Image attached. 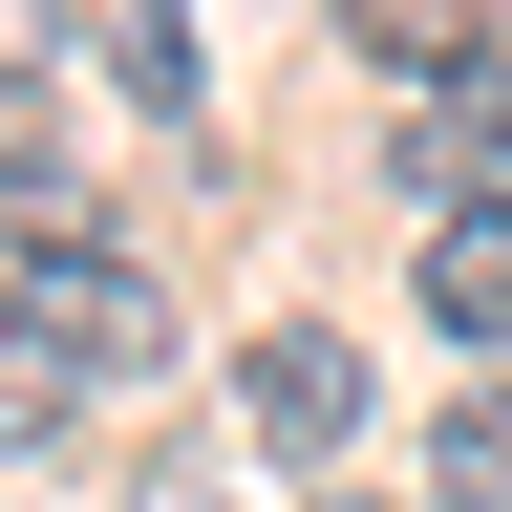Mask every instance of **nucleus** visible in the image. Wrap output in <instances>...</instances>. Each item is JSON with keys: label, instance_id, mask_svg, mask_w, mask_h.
Wrapping results in <instances>:
<instances>
[{"label": "nucleus", "instance_id": "obj_1", "mask_svg": "<svg viewBox=\"0 0 512 512\" xmlns=\"http://www.w3.org/2000/svg\"><path fill=\"white\" fill-rule=\"evenodd\" d=\"M235 427L278 448V470H342V427H363V342H342V320H278V342L235 363Z\"/></svg>", "mask_w": 512, "mask_h": 512}, {"label": "nucleus", "instance_id": "obj_2", "mask_svg": "<svg viewBox=\"0 0 512 512\" xmlns=\"http://www.w3.org/2000/svg\"><path fill=\"white\" fill-rule=\"evenodd\" d=\"M22 299H43L64 342L107 363V384H150V363H171V278H150L128 235H64V256H22Z\"/></svg>", "mask_w": 512, "mask_h": 512}, {"label": "nucleus", "instance_id": "obj_3", "mask_svg": "<svg viewBox=\"0 0 512 512\" xmlns=\"http://www.w3.org/2000/svg\"><path fill=\"white\" fill-rule=\"evenodd\" d=\"M86 384H107V363L64 342V320H43L22 278H0V448H64V427H86Z\"/></svg>", "mask_w": 512, "mask_h": 512}, {"label": "nucleus", "instance_id": "obj_4", "mask_svg": "<svg viewBox=\"0 0 512 512\" xmlns=\"http://www.w3.org/2000/svg\"><path fill=\"white\" fill-rule=\"evenodd\" d=\"M427 320L448 342H512V192H448L427 214Z\"/></svg>", "mask_w": 512, "mask_h": 512}, {"label": "nucleus", "instance_id": "obj_5", "mask_svg": "<svg viewBox=\"0 0 512 512\" xmlns=\"http://www.w3.org/2000/svg\"><path fill=\"white\" fill-rule=\"evenodd\" d=\"M491 150H512V64L470 43V64H427V107H406V192H427V171L491 192Z\"/></svg>", "mask_w": 512, "mask_h": 512}, {"label": "nucleus", "instance_id": "obj_6", "mask_svg": "<svg viewBox=\"0 0 512 512\" xmlns=\"http://www.w3.org/2000/svg\"><path fill=\"white\" fill-rule=\"evenodd\" d=\"M427 512H512V384H470L427 427Z\"/></svg>", "mask_w": 512, "mask_h": 512}, {"label": "nucleus", "instance_id": "obj_7", "mask_svg": "<svg viewBox=\"0 0 512 512\" xmlns=\"http://www.w3.org/2000/svg\"><path fill=\"white\" fill-rule=\"evenodd\" d=\"M342 43H363V64H470L491 0H342Z\"/></svg>", "mask_w": 512, "mask_h": 512}, {"label": "nucleus", "instance_id": "obj_8", "mask_svg": "<svg viewBox=\"0 0 512 512\" xmlns=\"http://www.w3.org/2000/svg\"><path fill=\"white\" fill-rule=\"evenodd\" d=\"M64 64H86V0H0V107H43Z\"/></svg>", "mask_w": 512, "mask_h": 512}, {"label": "nucleus", "instance_id": "obj_9", "mask_svg": "<svg viewBox=\"0 0 512 512\" xmlns=\"http://www.w3.org/2000/svg\"><path fill=\"white\" fill-rule=\"evenodd\" d=\"M128 107H192V0H128Z\"/></svg>", "mask_w": 512, "mask_h": 512}, {"label": "nucleus", "instance_id": "obj_10", "mask_svg": "<svg viewBox=\"0 0 512 512\" xmlns=\"http://www.w3.org/2000/svg\"><path fill=\"white\" fill-rule=\"evenodd\" d=\"M128 512H235V448H150V491Z\"/></svg>", "mask_w": 512, "mask_h": 512}, {"label": "nucleus", "instance_id": "obj_11", "mask_svg": "<svg viewBox=\"0 0 512 512\" xmlns=\"http://www.w3.org/2000/svg\"><path fill=\"white\" fill-rule=\"evenodd\" d=\"M320 512H384V491H320Z\"/></svg>", "mask_w": 512, "mask_h": 512}]
</instances>
